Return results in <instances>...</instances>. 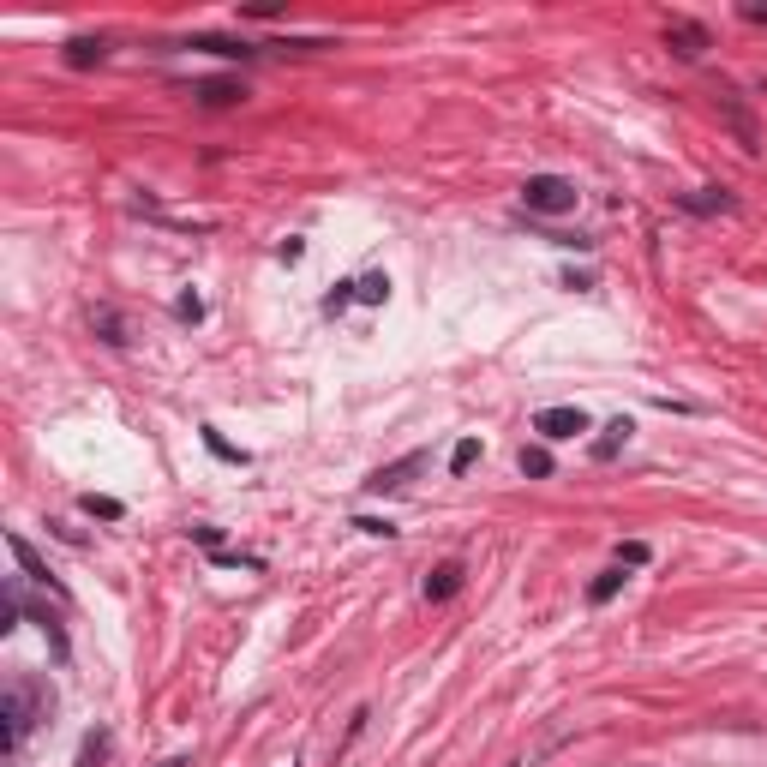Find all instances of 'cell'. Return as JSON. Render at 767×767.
I'll list each match as a JSON object with an SVG mask.
<instances>
[{"instance_id":"10","label":"cell","mask_w":767,"mask_h":767,"mask_svg":"<svg viewBox=\"0 0 767 767\" xmlns=\"http://www.w3.org/2000/svg\"><path fill=\"white\" fill-rule=\"evenodd\" d=\"M618 588H624V570H606V576H600V582L588 588V600H594V606H606V600H612Z\"/></svg>"},{"instance_id":"19","label":"cell","mask_w":767,"mask_h":767,"mask_svg":"<svg viewBox=\"0 0 767 767\" xmlns=\"http://www.w3.org/2000/svg\"><path fill=\"white\" fill-rule=\"evenodd\" d=\"M162 767H186V762H162Z\"/></svg>"},{"instance_id":"7","label":"cell","mask_w":767,"mask_h":767,"mask_svg":"<svg viewBox=\"0 0 767 767\" xmlns=\"http://www.w3.org/2000/svg\"><path fill=\"white\" fill-rule=\"evenodd\" d=\"M108 48L102 42H90V36H78V42H66V66H96Z\"/></svg>"},{"instance_id":"18","label":"cell","mask_w":767,"mask_h":767,"mask_svg":"<svg viewBox=\"0 0 767 767\" xmlns=\"http://www.w3.org/2000/svg\"><path fill=\"white\" fill-rule=\"evenodd\" d=\"M354 528H360V534H384V540H390V534H396V528H390V522H372V516H360V522H354Z\"/></svg>"},{"instance_id":"16","label":"cell","mask_w":767,"mask_h":767,"mask_svg":"<svg viewBox=\"0 0 767 767\" xmlns=\"http://www.w3.org/2000/svg\"><path fill=\"white\" fill-rule=\"evenodd\" d=\"M174 312H180L186 324H198V318H204V300H198V294H180V306H174Z\"/></svg>"},{"instance_id":"8","label":"cell","mask_w":767,"mask_h":767,"mask_svg":"<svg viewBox=\"0 0 767 767\" xmlns=\"http://www.w3.org/2000/svg\"><path fill=\"white\" fill-rule=\"evenodd\" d=\"M630 432H636V426H630V420H612V426H606V438H600V444H594V456H600V462H612V456H618V444H624V438H630Z\"/></svg>"},{"instance_id":"4","label":"cell","mask_w":767,"mask_h":767,"mask_svg":"<svg viewBox=\"0 0 767 767\" xmlns=\"http://www.w3.org/2000/svg\"><path fill=\"white\" fill-rule=\"evenodd\" d=\"M666 36L678 42V54H684V60H702V48H708V30H702V24H690V18H678Z\"/></svg>"},{"instance_id":"3","label":"cell","mask_w":767,"mask_h":767,"mask_svg":"<svg viewBox=\"0 0 767 767\" xmlns=\"http://www.w3.org/2000/svg\"><path fill=\"white\" fill-rule=\"evenodd\" d=\"M420 468H426V456L414 450V456H402V462H390V468H378V474H372L366 486H372V492H402V486H408V474H420Z\"/></svg>"},{"instance_id":"6","label":"cell","mask_w":767,"mask_h":767,"mask_svg":"<svg viewBox=\"0 0 767 767\" xmlns=\"http://www.w3.org/2000/svg\"><path fill=\"white\" fill-rule=\"evenodd\" d=\"M198 96H204L210 108H228V102H240L246 90H240V84H228V78H210V84H198Z\"/></svg>"},{"instance_id":"12","label":"cell","mask_w":767,"mask_h":767,"mask_svg":"<svg viewBox=\"0 0 767 767\" xmlns=\"http://www.w3.org/2000/svg\"><path fill=\"white\" fill-rule=\"evenodd\" d=\"M90 324L102 330V342H126V336H120V312H108V306H102V312H96Z\"/></svg>"},{"instance_id":"11","label":"cell","mask_w":767,"mask_h":767,"mask_svg":"<svg viewBox=\"0 0 767 767\" xmlns=\"http://www.w3.org/2000/svg\"><path fill=\"white\" fill-rule=\"evenodd\" d=\"M354 294H360L366 306H378V300L390 294V282H384V276H360V282H354Z\"/></svg>"},{"instance_id":"13","label":"cell","mask_w":767,"mask_h":767,"mask_svg":"<svg viewBox=\"0 0 767 767\" xmlns=\"http://www.w3.org/2000/svg\"><path fill=\"white\" fill-rule=\"evenodd\" d=\"M522 474L546 480V474H552V456H546V450H522Z\"/></svg>"},{"instance_id":"2","label":"cell","mask_w":767,"mask_h":767,"mask_svg":"<svg viewBox=\"0 0 767 767\" xmlns=\"http://www.w3.org/2000/svg\"><path fill=\"white\" fill-rule=\"evenodd\" d=\"M534 432L552 438V444H564V438H582L588 432V414L582 408H540L534 414Z\"/></svg>"},{"instance_id":"15","label":"cell","mask_w":767,"mask_h":767,"mask_svg":"<svg viewBox=\"0 0 767 767\" xmlns=\"http://www.w3.org/2000/svg\"><path fill=\"white\" fill-rule=\"evenodd\" d=\"M84 510H90V516H102V522H120V504H114V498H96V492L84 498Z\"/></svg>"},{"instance_id":"1","label":"cell","mask_w":767,"mask_h":767,"mask_svg":"<svg viewBox=\"0 0 767 767\" xmlns=\"http://www.w3.org/2000/svg\"><path fill=\"white\" fill-rule=\"evenodd\" d=\"M522 204L540 210V216H564V210H576V186H570L564 174H528Z\"/></svg>"},{"instance_id":"5","label":"cell","mask_w":767,"mask_h":767,"mask_svg":"<svg viewBox=\"0 0 767 767\" xmlns=\"http://www.w3.org/2000/svg\"><path fill=\"white\" fill-rule=\"evenodd\" d=\"M462 588V564H438L432 576H426V600H450Z\"/></svg>"},{"instance_id":"14","label":"cell","mask_w":767,"mask_h":767,"mask_svg":"<svg viewBox=\"0 0 767 767\" xmlns=\"http://www.w3.org/2000/svg\"><path fill=\"white\" fill-rule=\"evenodd\" d=\"M102 756H108V738H102V732H90V738H84V756H78V767H96Z\"/></svg>"},{"instance_id":"17","label":"cell","mask_w":767,"mask_h":767,"mask_svg":"<svg viewBox=\"0 0 767 767\" xmlns=\"http://www.w3.org/2000/svg\"><path fill=\"white\" fill-rule=\"evenodd\" d=\"M618 564H648V546H642V540H630V546H618Z\"/></svg>"},{"instance_id":"9","label":"cell","mask_w":767,"mask_h":767,"mask_svg":"<svg viewBox=\"0 0 767 767\" xmlns=\"http://www.w3.org/2000/svg\"><path fill=\"white\" fill-rule=\"evenodd\" d=\"M474 462H480V438H462V444L450 450V468H456V474H468Z\"/></svg>"}]
</instances>
